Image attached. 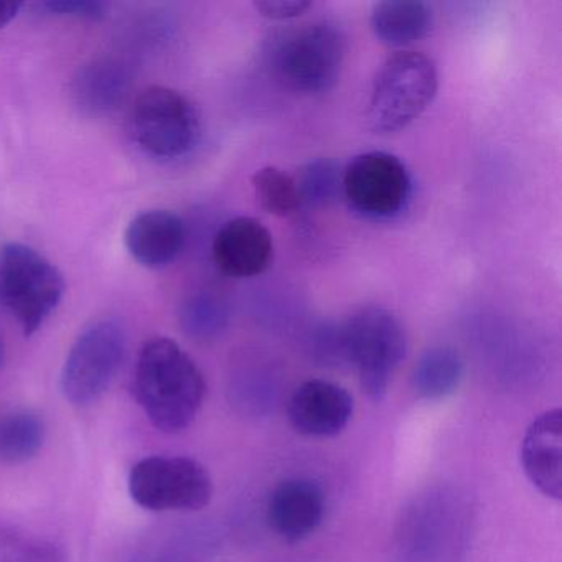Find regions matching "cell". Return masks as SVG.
I'll return each mask as SVG.
<instances>
[{"mask_svg":"<svg viewBox=\"0 0 562 562\" xmlns=\"http://www.w3.org/2000/svg\"><path fill=\"white\" fill-rule=\"evenodd\" d=\"M134 394L157 430L182 432L202 409L205 378L177 341L153 338L137 358Z\"/></svg>","mask_w":562,"mask_h":562,"instance_id":"cell-1","label":"cell"},{"mask_svg":"<svg viewBox=\"0 0 562 562\" xmlns=\"http://www.w3.org/2000/svg\"><path fill=\"white\" fill-rule=\"evenodd\" d=\"M338 344L341 361L358 371L364 393L381 400L406 357V330L400 318L387 308L368 305L338 328Z\"/></svg>","mask_w":562,"mask_h":562,"instance_id":"cell-2","label":"cell"},{"mask_svg":"<svg viewBox=\"0 0 562 562\" xmlns=\"http://www.w3.org/2000/svg\"><path fill=\"white\" fill-rule=\"evenodd\" d=\"M439 74L432 58L419 52H400L381 65L371 88L368 123L374 133L406 130L432 103Z\"/></svg>","mask_w":562,"mask_h":562,"instance_id":"cell-3","label":"cell"},{"mask_svg":"<svg viewBox=\"0 0 562 562\" xmlns=\"http://www.w3.org/2000/svg\"><path fill=\"white\" fill-rule=\"evenodd\" d=\"M64 294V276L45 256L22 243L4 246L0 255V304L18 318L27 337L44 327Z\"/></svg>","mask_w":562,"mask_h":562,"instance_id":"cell-4","label":"cell"},{"mask_svg":"<svg viewBox=\"0 0 562 562\" xmlns=\"http://www.w3.org/2000/svg\"><path fill=\"white\" fill-rule=\"evenodd\" d=\"M200 131L192 101L172 88H147L131 108L130 133L134 143L157 159L187 156L199 143Z\"/></svg>","mask_w":562,"mask_h":562,"instance_id":"cell-5","label":"cell"},{"mask_svg":"<svg viewBox=\"0 0 562 562\" xmlns=\"http://www.w3.org/2000/svg\"><path fill=\"white\" fill-rule=\"evenodd\" d=\"M344 32L331 22H317L282 38L272 54L276 75L292 90L317 94L330 90L344 68Z\"/></svg>","mask_w":562,"mask_h":562,"instance_id":"cell-6","label":"cell"},{"mask_svg":"<svg viewBox=\"0 0 562 562\" xmlns=\"http://www.w3.org/2000/svg\"><path fill=\"white\" fill-rule=\"evenodd\" d=\"M126 357V331L116 321H100L81 331L61 370L65 400L91 406L116 380Z\"/></svg>","mask_w":562,"mask_h":562,"instance_id":"cell-7","label":"cell"},{"mask_svg":"<svg viewBox=\"0 0 562 562\" xmlns=\"http://www.w3.org/2000/svg\"><path fill=\"white\" fill-rule=\"evenodd\" d=\"M130 493L149 512H196L212 499L213 482L195 459L153 456L131 469Z\"/></svg>","mask_w":562,"mask_h":562,"instance_id":"cell-8","label":"cell"},{"mask_svg":"<svg viewBox=\"0 0 562 562\" xmlns=\"http://www.w3.org/2000/svg\"><path fill=\"white\" fill-rule=\"evenodd\" d=\"M341 189L355 212L367 218H390L406 205L411 177L396 156L374 150L351 160L341 177Z\"/></svg>","mask_w":562,"mask_h":562,"instance_id":"cell-9","label":"cell"},{"mask_svg":"<svg viewBox=\"0 0 562 562\" xmlns=\"http://www.w3.org/2000/svg\"><path fill=\"white\" fill-rule=\"evenodd\" d=\"M274 239L269 229L251 216L229 220L213 239V261L225 276L255 278L271 266Z\"/></svg>","mask_w":562,"mask_h":562,"instance_id":"cell-10","label":"cell"},{"mask_svg":"<svg viewBox=\"0 0 562 562\" xmlns=\"http://www.w3.org/2000/svg\"><path fill=\"white\" fill-rule=\"evenodd\" d=\"M351 416L353 397L331 381H305L289 401V419L302 436H337L348 426Z\"/></svg>","mask_w":562,"mask_h":562,"instance_id":"cell-11","label":"cell"},{"mask_svg":"<svg viewBox=\"0 0 562 562\" xmlns=\"http://www.w3.org/2000/svg\"><path fill=\"white\" fill-rule=\"evenodd\" d=\"M324 512V492L317 483L307 479L284 480L269 496L268 522L279 538L299 542L318 528Z\"/></svg>","mask_w":562,"mask_h":562,"instance_id":"cell-12","label":"cell"},{"mask_svg":"<svg viewBox=\"0 0 562 562\" xmlns=\"http://www.w3.org/2000/svg\"><path fill=\"white\" fill-rule=\"evenodd\" d=\"M562 411L551 409L532 420L521 443V465L529 482L549 498L562 495Z\"/></svg>","mask_w":562,"mask_h":562,"instance_id":"cell-13","label":"cell"},{"mask_svg":"<svg viewBox=\"0 0 562 562\" xmlns=\"http://www.w3.org/2000/svg\"><path fill=\"white\" fill-rule=\"evenodd\" d=\"M127 251L144 268L172 265L186 248V223L169 210H149L131 220L126 228Z\"/></svg>","mask_w":562,"mask_h":562,"instance_id":"cell-14","label":"cell"},{"mask_svg":"<svg viewBox=\"0 0 562 562\" xmlns=\"http://www.w3.org/2000/svg\"><path fill=\"white\" fill-rule=\"evenodd\" d=\"M131 75L113 60H98L78 70L71 94L81 111L94 116L113 113L126 100Z\"/></svg>","mask_w":562,"mask_h":562,"instance_id":"cell-15","label":"cell"},{"mask_svg":"<svg viewBox=\"0 0 562 562\" xmlns=\"http://www.w3.org/2000/svg\"><path fill=\"white\" fill-rule=\"evenodd\" d=\"M371 31L381 44L401 48L423 41L432 27V11L417 0H386L374 5Z\"/></svg>","mask_w":562,"mask_h":562,"instance_id":"cell-16","label":"cell"},{"mask_svg":"<svg viewBox=\"0 0 562 562\" xmlns=\"http://www.w3.org/2000/svg\"><path fill=\"white\" fill-rule=\"evenodd\" d=\"M463 376V361L450 347H434L417 361L413 386L423 400L439 401L459 387Z\"/></svg>","mask_w":562,"mask_h":562,"instance_id":"cell-17","label":"cell"},{"mask_svg":"<svg viewBox=\"0 0 562 562\" xmlns=\"http://www.w3.org/2000/svg\"><path fill=\"white\" fill-rule=\"evenodd\" d=\"M45 442V424L34 411L18 409L0 419V459L24 463L37 457Z\"/></svg>","mask_w":562,"mask_h":562,"instance_id":"cell-18","label":"cell"},{"mask_svg":"<svg viewBox=\"0 0 562 562\" xmlns=\"http://www.w3.org/2000/svg\"><path fill=\"white\" fill-rule=\"evenodd\" d=\"M256 199L266 212L274 216L292 215L301 209V195L294 177L278 167H262L252 176Z\"/></svg>","mask_w":562,"mask_h":562,"instance_id":"cell-19","label":"cell"},{"mask_svg":"<svg viewBox=\"0 0 562 562\" xmlns=\"http://www.w3.org/2000/svg\"><path fill=\"white\" fill-rule=\"evenodd\" d=\"M180 324L190 337L196 340H212L218 337L228 324L225 302L209 292L192 295L180 312Z\"/></svg>","mask_w":562,"mask_h":562,"instance_id":"cell-20","label":"cell"},{"mask_svg":"<svg viewBox=\"0 0 562 562\" xmlns=\"http://www.w3.org/2000/svg\"><path fill=\"white\" fill-rule=\"evenodd\" d=\"M340 167L330 159H317L308 162L299 172L297 183L301 202L312 206H324L334 202L341 187Z\"/></svg>","mask_w":562,"mask_h":562,"instance_id":"cell-21","label":"cell"},{"mask_svg":"<svg viewBox=\"0 0 562 562\" xmlns=\"http://www.w3.org/2000/svg\"><path fill=\"white\" fill-rule=\"evenodd\" d=\"M38 12L57 18L85 19L100 21L106 15V8L94 0H47L34 5Z\"/></svg>","mask_w":562,"mask_h":562,"instance_id":"cell-22","label":"cell"},{"mask_svg":"<svg viewBox=\"0 0 562 562\" xmlns=\"http://www.w3.org/2000/svg\"><path fill=\"white\" fill-rule=\"evenodd\" d=\"M311 8V2H305V0H261V2H255V9L259 12V15L269 19V21L278 22L301 18Z\"/></svg>","mask_w":562,"mask_h":562,"instance_id":"cell-23","label":"cell"},{"mask_svg":"<svg viewBox=\"0 0 562 562\" xmlns=\"http://www.w3.org/2000/svg\"><path fill=\"white\" fill-rule=\"evenodd\" d=\"M22 8L24 5L19 4V2H0V29L11 24L18 18Z\"/></svg>","mask_w":562,"mask_h":562,"instance_id":"cell-24","label":"cell"},{"mask_svg":"<svg viewBox=\"0 0 562 562\" xmlns=\"http://www.w3.org/2000/svg\"><path fill=\"white\" fill-rule=\"evenodd\" d=\"M0 363H2V345H0Z\"/></svg>","mask_w":562,"mask_h":562,"instance_id":"cell-25","label":"cell"}]
</instances>
